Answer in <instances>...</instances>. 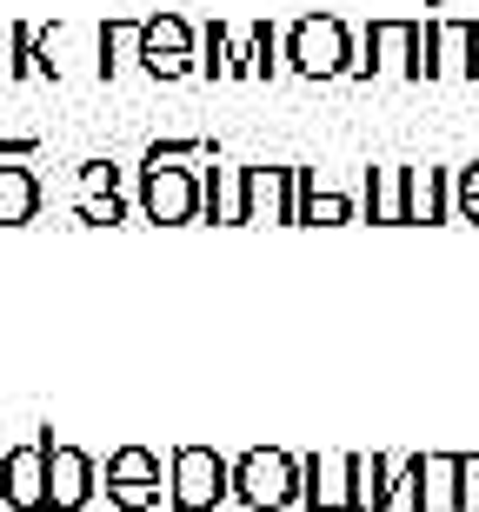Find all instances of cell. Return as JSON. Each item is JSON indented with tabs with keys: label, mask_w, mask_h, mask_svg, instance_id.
Returning <instances> with one entry per match:
<instances>
[{
	"label": "cell",
	"mask_w": 479,
	"mask_h": 512,
	"mask_svg": "<svg viewBox=\"0 0 479 512\" xmlns=\"http://www.w3.org/2000/svg\"><path fill=\"white\" fill-rule=\"evenodd\" d=\"M473 80H479V20H473Z\"/></svg>",
	"instance_id": "cell-32"
},
{
	"label": "cell",
	"mask_w": 479,
	"mask_h": 512,
	"mask_svg": "<svg viewBox=\"0 0 479 512\" xmlns=\"http://www.w3.org/2000/svg\"><path fill=\"white\" fill-rule=\"evenodd\" d=\"M300 506L307 512H353V453H307L300 459Z\"/></svg>",
	"instance_id": "cell-7"
},
{
	"label": "cell",
	"mask_w": 479,
	"mask_h": 512,
	"mask_svg": "<svg viewBox=\"0 0 479 512\" xmlns=\"http://www.w3.org/2000/svg\"><path fill=\"white\" fill-rule=\"evenodd\" d=\"M400 466L406 459H393V453H353V512H393Z\"/></svg>",
	"instance_id": "cell-12"
},
{
	"label": "cell",
	"mask_w": 479,
	"mask_h": 512,
	"mask_svg": "<svg viewBox=\"0 0 479 512\" xmlns=\"http://www.w3.org/2000/svg\"><path fill=\"white\" fill-rule=\"evenodd\" d=\"M366 40H373V74L420 80V20H366Z\"/></svg>",
	"instance_id": "cell-9"
},
{
	"label": "cell",
	"mask_w": 479,
	"mask_h": 512,
	"mask_svg": "<svg viewBox=\"0 0 479 512\" xmlns=\"http://www.w3.org/2000/svg\"><path fill=\"white\" fill-rule=\"evenodd\" d=\"M420 80H440V34H433V20H420Z\"/></svg>",
	"instance_id": "cell-30"
},
{
	"label": "cell",
	"mask_w": 479,
	"mask_h": 512,
	"mask_svg": "<svg viewBox=\"0 0 479 512\" xmlns=\"http://www.w3.org/2000/svg\"><path fill=\"white\" fill-rule=\"evenodd\" d=\"M100 486H107V499H114L120 512H154L160 506V453L154 446H114L107 453V466H100Z\"/></svg>",
	"instance_id": "cell-5"
},
{
	"label": "cell",
	"mask_w": 479,
	"mask_h": 512,
	"mask_svg": "<svg viewBox=\"0 0 479 512\" xmlns=\"http://www.w3.org/2000/svg\"><path fill=\"white\" fill-rule=\"evenodd\" d=\"M313 173L307 167H293V213H287V227H307V207H313Z\"/></svg>",
	"instance_id": "cell-28"
},
{
	"label": "cell",
	"mask_w": 479,
	"mask_h": 512,
	"mask_svg": "<svg viewBox=\"0 0 479 512\" xmlns=\"http://www.w3.org/2000/svg\"><path fill=\"white\" fill-rule=\"evenodd\" d=\"M100 80H114V74H127V67H140V47H147V20H107L100 27Z\"/></svg>",
	"instance_id": "cell-15"
},
{
	"label": "cell",
	"mask_w": 479,
	"mask_h": 512,
	"mask_svg": "<svg viewBox=\"0 0 479 512\" xmlns=\"http://www.w3.org/2000/svg\"><path fill=\"white\" fill-rule=\"evenodd\" d=\"M207 173V220H220V227H247V167H233V160H220L213 153Z\"/></svg>",
	"instance_id": "cell-13"
},
{
	"label": "cell",
	"mask_w": 479,
	"mask_h": 512,
	"mask_svg": "<svg viewBox=\"0 0 479 512\" xmlns=\"http://www.w3.org/2000/svg\"><path fill=\"white\" fill-rule=\"evenodd\" d=\"M213 160V140H154L140 153V167H207Z\"/></svg>",
	"instance_id": "cell-23"
},
{
	"label": "cell",
	"mask_w": 479,
	"mask_h": 512,
	"mask_svg": "<svg viewBox=\"0 0 479 512\" xmlns=\"http://www.w3.org/2000/svg\"><path fill=\"white\" fill-rule=\"evenodd\" d=\"M287 74V34L273 20H253L247 34V80H280Z\"/></svg>",
	"instance_id": "cell-20"
},
{
	"label": "cell",
	"mask_w": 479,
	"mask_h": 512,
	"mask_svg": "<svg viewBox=\"0 0 479 512\" xmlns=\"http://www.w3.org/2000/svg\"><path fill=\"white\" fill-rule=\"evenodd\" d=\"M167 499L173 512H213L233 499V459L213 446H173L167 453Z\"/></svg>",
	"instance_id": "cell-2"
},
{
	"label": "cell",
	"mask_w": 479,
	"mask_h": 512,
	"mask_svg": "<svg viewBox=\"0 0 479 512\" xmlns=\"http://www.w3.org/2000/svg\"><path fill=\"white\" fill-rule=\"evenodd\" d=\"M80 193H120V167L114 160H87L80 167Z\"/></svg>",
	"instance_id": "cell-27"
},
{
	"label": "cell",
	"mask_w": 479,
	"mask_h": 512,
	"mask_svg": "<svg viewBox=\"0 0 479 512\" xmlns=\"http://www.w3.org/2000/svg\"><path fill=\"white\" fill-rule=\"evenodd\" d=\"M34 153H40V140H0V160H7V167H27Z\"/></svg>",
	"instance_id": "cell-31"
},
{
	"label": "cell",
	"mask_w": 479,
	"mask_h": 512,
	"mask_svg": "<svg viewBox=\"0 0 479 512\" xmlns=\"http://www.w3.org/2000/svg\"><path fill=\"white\" fill-rule=\"evenodd\" d=\"M453 220H473L479 227V160L453 173Z\"/></svg>",
	"instance_id": "cell-26"
},
{
	"label": "cell",
	"mask_w": 479,
	"mask_h": 512,
	"mask_svg": "<svg viewBox=\"0 0 479 512\" xmlns=\"http://www.w3.org/2000/svg\"><path fill=\"white\" fill-rule=\"evenodd\" d=\"M74 213L87 227H120V220H127V200H120V193H80Z\"/></svg>",
	"instance_id": "cell-25"
},
{
	"label": "cell",
	"mask_w": 479,
	"mask_h": 512,
	"mask_svg": "<svg viewBox=\"0 0 479 512\" xmlns=\"http://www.w3.org/2000/svg\"><path fill=\"white\" fill-rule=\"evenodd\" d=\"M94 493H100V466L80 446L54 439V453H47V512H80Z\"/></svg>",
	"instance_id": "cell-8"
},
{
	"label": "cell",
	"mask_w": 479,
	"mask_h": 512,
	"mask_svg": "<svg viewBox=\"0 0 479 512\" xmlns=\"http://www.w3.org/2000/svg\"><path fill=\"white\" fill-rule=\"evenodd\" d=\"M47 453H54V433H34L0 453V506L47 512Z\"/></svg>",
	"instance_id": "cell-6"
},
{
	"label": "cell",
	"mask_w": 479,
	"mask_h": 512,
	"mask_svg": "<svg viewBox=\"0 0 479 512\" xmlns=\"http://www.w3.org/2000/svg\"><path fill=\"white\" fill-rule=\"evenodd\" d=\"M366 220L406 227V167H366Z\"/></svg>",
	"instance_id": "cell-17"
},
{
	"label": "cell",
	"mask_w": 479,
	"mask_h": 512,
	"mask_svg": "<svg viewBox=\"0 0 479 512\" xmlns=\"http://www.w3.org/2000/svg\"><path fill=\"white\" fill-rule=\"evenodd\" d=\"M413 499H420V512H460V453L413 459Z\"/></svg>",
	"instance_id": "cell-11"
},
{
	"label": "cell",
	"mask_w": 479,
	"mask_h": 512,
	"mask_svg": "<svg viewBox=\"0 0 479 512\" xmlns=\"http://www.w3.org/2000/svg\"><path fill=\"white\" fill-rule=\"evenodd\" d=\"M440 34V80H473V20H433Z\"/></svg>",
	"instance_id": "cell-21"
},
{
	"label": "cell",
	"mask_w": 479,
	"mask_h": 512,
	"mask_svg": "<svg viewBox=\"0 0 479 512\" xmlns=\"http://www.w3.org/2000/svg\"><path fill=\"white\" fill-rule=\"evenodd\" d=\"M453 220V173L446 167H406V227Z\"/></svg>",
	"instance_id": "cell-10"
},
{
	"label": "cell",
	"mask_w": 479,
	"mask_h": 512,
	"mask_svg": "<svg viewBox=\"0 0 479 512\" xmlns=\"http://www.w3.org/2000/svg\"><path fill=\"white\" fill-rule=\"evenodd\" d=\"M233 499L253 512H287L300 506V459L280 446H247L233 459Z\"/></svg>",
	"instance_id": "cell-3"
},
{
	"label": "cell",
	"mask_w": 479,
	"mask_h": 512,
	"mask_svg": "<svg viewBox=\"0 0 479 512\" xmlns=\"http://www.w3.org/2000/svg\"><path fill=\"white\" fill-rule=\"evenodd\" d=\"M287 74L300 80H346L353 74V27L340 14H307L287 27Z\"/></svg>",
	"instance_id": "cell-1"
},
{
	"label": "cell",
	"mask_w": 479,
	"mask_h": 512,
	"mask_svg": "<svg viewBox=\"0 0 479 512\" xmlns=\"http://www.w3.org/2000/svg\"><path fill=\"white\" fill-rule=\"evenodd\" d=\"M0 47H7V80H40V27L14 20L0 27Z\"/></svg>",
	"instance_id": "cell-22"
},
{
	"label": "cell",
	"mask_w": 479,
	"mask_h": 512,
	"mask_svg": "<svg viewBox=\"0 0 479 512\" xmlns=\"http://www.w3.org/2000/svg\"><path fill=\"white\" fill-rule=\"evenodd\" d=\"M460 512H479V453H460Z\"/></svg>",
	"instance_id": "cell-29"
},
{
	"label": "cell",
	"mask_w": 479,
	"mask_h": 512,
	"mask_svg": "<svg viewBox=\"0 0 479 512\" xmlns=\"http://www.w3.org/2000/svg\"><path fill=\"white\" fill-rule=\"evenodd\" d=\"M140 220H154V227L207 220V173L200 167H140Z\"/></svg>",
	"instance_id": "cell-4"
},
{
	"label": "cell",
	"mask_w": 479,
	"mask_h": 512,
	"mask_svg": "<svg viewBox=\"0 0 479 512\" xmlns=\"http://www.w3.org/2000/svg\"><path fill=\"white\" fill-rule=\"evenodd\" d=\"M0 74H7V60H0Z\"/></svg>",
	"instance_id": "cell-33"
},
{
	"label": "cell",
	"mask_w": 479,
	"mask_h": 512,
	"mask_svg": "<svg viewBox=\"0 0 479 512\" xmlns=\"http://www.w3.org/2000/svg\"><path fill=\"white\" fill-rule=\"evenodd\" d=\"M34 213H40L34 167H7V160H0V227H27Z\"/></svg>",
	"instance_id": "cell-18"
},
{
	"label": "cell",
	"mask_w": 479,
	"mask_h": 512,
	"mask_svg": "<svg viewBox=\"0 0 479 512\" xmlns=\"http://www.w3.org/2000/svg\"><path fill=\"white\" fill-rule=\"evenodd\" d=\"M293 213V167H247V220H280Z\"/></svg>",
	"instance_id": "cell-14"
},
{
	"label": "cell",
	"mask_w": 479,
	"mask_h": 512,
	"mask_svg": "<svg viewBox=\"0 0 479 512\" xmlns=\"http://www.w3.org/2000/svg\"><path fill=\"white\" fill-rule=\"evenodd\" d=\"M167 54H200V34H193L180 14H147V47H140V67H154Z\"/></svg>",
	"instance_id": "cell-19"
},
{
	"label": "cell",
	"mask_w": 479,
	"mask_h": 512,
	"mask_svg": "<svg viewBox=\"0 0 479 512\" xmlns=\"http://www.w3.org/2000/svg\"><path fill=\"white\" fill-rule=\"evenodd\" d=\"M346 220H366V207H360V200H346V193H313L307 227H346Z\"/></svg>",
	"instance_id": "cell-24"
},
{
	"label": "cell",
	"mask_w": 479,
	"mask_h": 512,
	"mask_svg": "<svg viewBox=\"0 0 479 512\" xmlns=\"http://www.w3.org/2000/svg\"><path fill=\"white\" fill-rule=\"evenodd\" d=\"M200 74L207 80H247V47L233 40L227 20H207L200 27Z\"/></svg>",
	"instance_id": "cell-16"
}]
</instances>
